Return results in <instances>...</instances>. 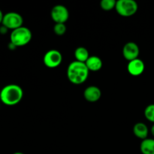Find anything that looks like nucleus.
Listing matches in <instances>:
<instances>
[{
  "mask_svg": "<svg viewBox=\"0 0 154 154\" xmlns=\"http://www.w3.org/2000/svg\"><path fill=\"white\" fill-rule=\"evenodd\" d=\"M90 71L84 63L73 61L67 68V78L72 84L80 85L85 82L89 77Z\"/></svg>",
  "mask_w": 154,
  "mask_h": 154,
  "instance_id": "obj_1",
  "label": "nucleus"
},
{
  "mask_svg": "<svg viewBox=\"0 0 154 154\" xmlns=\"http://www.w3.org/2000/svg\"><path fill=\"white\" fill-rule=\"evenodd\" d=\"M23 97V90L17 84L5 86L0 91V100L4 105L14 106L20 102Z\"/></svg>",
  "mask_w": 154,
  "mask_h": 154,
  "instance_id": "obj_2",
  "label": "nucleus"
},
{
  "mask_svg": "<svg viewBox=\"0 0 154 154\" xmlns=\"http://www.w3.org/2000/svg\"><path fill=\"white\" fill-rule=\"evenodd\" d=\"M32 34L31 30L26 26H21L20 28L13 30L10 35V42L17 47H23L28 45L32 40Z\"/></svg>",
  "mask_w": 154,
  "mask_h": 154,
  "instance_id": "obj_3",
  "label": "nucleus"
},
{
  "mask_svg": "<svg viewBox=\"0 0 154 154\" xmlns=\"http://www.w3.org/2000/svg\"><path fill=\"white\" fill-rule=\"evenodd\" d=\"M138 3L134 0H118L116 3L115 10L122 17H131L138 11Z\"/></svg>",
  "mask_w": 154,
  "mask_h": 154,
  "instance_id": "obj_4",
  "label": "nucleus"
},
{
  "mask_svg": "<svg viewBox=\"0 0 154 154\" xmlns=\"http://www.w3.org/2000/svg\"><path fill=\"white\" fill-rule=\"evenodd\" d=\"M44 64L49 69H55L59 67L63 62V55L56 49L47 51L43 57Z\"/></svg>",
  "mask_w": 154,
  "mask_h": 154,
  "instance_id": "obj_5",
  "label": "nucleus"
},
{
  "mask_svg": "<svg viewBox=\"0 0 154 154\" xmlns=\"http://www.w3.org/2000/svg\"><path fill=\"white\" fill-rule=\"evenodd\" d=\"M23 17L17 12L11 11L4 15L2 25L5 26L8 29H11L13 31L16 29L23 26Z\"/></svg>",
  "mask_w": 154,
  "mask_h": 154,
  "instance_id": "obj_6",
  "label": "nucleus"
},
{
  "mask_svg": "<svg viewBox=\"0 0 154 154\" xmlns=\"http://www.w3.org/2000/svg\"><path fill=\"white\" fill-rule=\"evenodd\" d=\"M51 17L55 23H65L69 18V10L63 5H57L51 9Z\"/></svg>",
  "mask_w": 154,
  "mask_h": 154,
  "instance_id": "obj_7",
  "label": "nucleus"
},
{
  "mask_svg": "<svg viewBox=\"0 0 154 154\" xmlns=\"http://www.w3.org/2000/svg\"><path fill=\"white\" fill-rule=\"evenodd\" d=\"M140 54V49L136 43L132 42H127L123 46V56L127 61L130 62L132 60L138 58Z\"/></svg>",
  "mask_w": 154,
  "mask_h": 154,
  "instance_id": "obj_8",
  "label": "nucleus"
},
{
  "mask_svg": "<svg viewBox=\"0 0 154 154\" xmlns=\"http://www.w3.org/2000/svg\"><path fill=\"white\" fill-rule=\"evenodd\" d=\"M145 69L144 63L141 59H135L129 62L127 65V71L132 76H139L142 75Z\"/></svg>",
  "mask_w": 154,
  "mask_h": 154,
  "instance_id": "obj_9",
  "label": "nucleus"
},
{
  "mask_svg": "<svg viewBox=\"0 0 154 154\" xmlns=\"http://www.w3.org/2000/svg\"><path fill=\"white\" fill-rule=\"evenodd\" d=\"M102 96V91L96 86L87 87L84 91V97L87 102H96Z\"/></svg>",
  "mask_w": 154,
  "mask_h": 154,
  "instance_id": "obj_10",
  "label": "nucleus"
},
{
  "mask_svg": "<svg viewBox=\"0 0 154 154\" xmlns=\"http://www.w3.org/2000/svg\"><path fill=\"white\" fill-rule=\"evenodd\" d=\"M85 64L90 72H98L102 69L103 66L102 59L97 56H90L88 60L86 61Z\"/></svg>",
  "mask_w": 154,
  "mask_h": 154,
  "instance_id": "obj_11",
  "label": "nucleus"
},
{
  "mask_svg": "<svg viewBox=\"0 0 154 154\" xmlns=\"http://www.w3.org/2000/svg\"><path fill=\"white\" fill-rule=\"evenodd\" d=\"M133 133L138 138L143 140L147 138L149 129L147 125L144 123H137L133 126Z\"/></svg>",
  "mask_w": 154,
  "mask_h": 154,
  "instance_id": "obj_12",
  "label": "nucleus"
},
{
  "mask_svg": "<svg viewBox=\"0 0 154 154\" xmlns=\"http://www.w3.org/2000/svg\"><path fill=\"white\" fill-rule=\"evenodd\" d=\"M140 150L142 154H154V139L146 138L143 140L140 145Z\"/></svg>",
  "mask_w": 154,
  "mask_h": 154,
  "instance_id": "obj_13",
  "label": "nucleus"
},
{
  "mask_svg": "<svg viewBox=\"0 0 154 154\" xmlns=\"http://www.w3.org/2000/svg\"><path fill=\"white\" fill-rule=\"evenodd\" d=\"M75 57L76 61L81 62V63H86L89 57H90L89 51L84 47H78L75 51Z\"/></svg>",
  "mask_w": 154,
  "mask_h": 154,
  "instance_id": "obj_14",
  "label": "nucleus"
},
{
  "mask_svg": "<svg viewBox=\"0 0 154 154\" xmlns=\"http://www.w3.org/2000/svg\"><path fill=\"white\" fill-rule=\"evenodd\" d=\"M117 1L115 0H102L100 2V7L102 10L109 11L115 8Z\"/></svg>",
  "mask_w": 154,
  "mask_h": 154,
  "instance_id": "obj_15",
  "label": "nucleus"
},
{
  "mask_svg": "<svg viewBox=\"0 0 154 154\" xmlns=\"http://www.w3.org/2000/svg\"><path fill=\"white\" fill-rule=\"evenodd\" d=\"M144 114L145 118L154 124V104L147 105L144 109Z\"/></svg>",
  "mask_w": 154,
  "mask_h": 154,
  "instance_id": "obj_16",
  "label": "nucleus"
},
{
  "mask_svg": "<svg viewBox=\"0 0 154 154\" xmlns=\"http://www.w3.org/2000/svg\"><path fill=\"white\" fill-rule=\"evenodd\" d=\"M66 26L65 23H55L54 26V32L57 35L62 36L66 33Z\"/></svg>",
  "mask_w": 154,
  "mask_h": 154,
  "instance_id": "obj_17",
  "label": "nucleus"
},
{
  "mask_svg": "<svg viewBox=\"0 0 154 154\" xmlns=\"http://www.w3.org/2000/svg\"><path fill=\"white\" fill-rule=\"evenodd\" d=\"M8 29L7 27L5 26L2 25L1 26H0V33H1V34H6V33L8 32Z\"/></svg>",
  "mask_w": 154,
  "mask_h": 154,
  "instance_id": "obj_18",
  "label": "nucleus"
},
{
  "mask_svg": "<svg viewBox=\"0 0 154 154\" xmlns=\"http://www.w3.org/2000/svg\"><path fill=\"white\" fill-rule=\"evenodd\" d=\"M8 47L9 49L11 50V51H14V50H15L17 48V47L15 46V45H14V44H12L11 42H10V43L8 44Z\"/></svg>",
  "mask_w": 154,
  "mask_h": 154,
  "instance_id": "obj_19",
  "label": "nucleus"
},
{
  "mask_svg": "<svg viewBox=\"0 0 154 154\" xmlns=\"http://www.w3.org/2000/svg\"><path fill=\"white\" fill-rule=\"evenodd\" d=\"M4 15L5 14H3L2 11L0 10V24L2 23V20H3V18H4Z\"/></svg>",
  "mask_w": 154,
  "mask_h": 154,
  "instance_id": "obj_20",
  "label": "nucleus"
},
{
  "mask_svg": "<svg viewBox=\"0 0 154 154\" xmlns=\"http://www.w3.org/2000/svg\"><path fill=\"white\" fill-rule=\"evenodd\" d=\"M150 132H151L152 135H153V136L154 137V124L153 125V126H152L151 129H150Z\"/></svg>",
  "mask_w": 154,
  "mask_h": 154,
  "instance_id": "obj_21",
  "label": "nucleus"
},
{
  "mask_svg": "<svg viewBox=\"0 0 154 154\" xmlns=\"http://www.w3.org/2000/svg\"><path fill=\"white\" fill-rule=\"evenodd\" d=\"M13 154H24V153H21V152H16V153H13Z\"/></svg>",
  "mask_w": 154,
  "mask_h": 154,
  "instance_id": "obj_22",
  "label": "nucleus"
}]
</instances>
